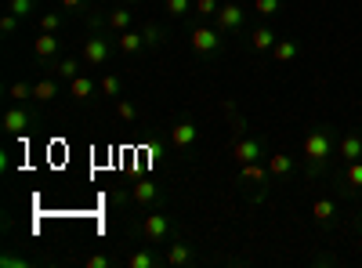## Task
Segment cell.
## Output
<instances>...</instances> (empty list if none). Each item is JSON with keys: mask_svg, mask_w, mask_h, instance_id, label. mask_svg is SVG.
<instances>
[{"mask_svg": "<svg viewBox=\"0 0 362 268\" xmlns=\"http://www.w3.org/2000/svg\"><path fill=\"white\" fill-rule=\"evenodd\" d=\"M243 178H247V182H268V171H261V167H257V160L254 163H243Z\"/></svg>", "mask_w": 362, "mask_h": 268, "instance_id": "obj_29", "label": "cell"}, {"mask_svg": "<svg viewBox=\"0 0 362 268\" xmlns=\"http://www.w3.org/2000/svg\"><path fill=\"white\" fill-rule=\"evenodd\" d=\"M69 95L76 101H87L90 95H95V80H90V76H73V80H69Z\"/></svg>", "mask_w": 362, "mask_h": 268, "instance_id": "obj_19", "label": "cell"}, {"mask_svg": "<svg viewBox=\"0 0 362 268\" xmlns=\"http://www.w3.org/2000/svg\"><path fill=\"white\" fill-rule=\"evenodd\" d=\"M333 156H337V131H333V127H312V134L304 138L308 178H319Z\"/></svg>", "mask_w": 362, "mask_h": 268, "instance_id": "obj_1", "label": "cell"}, {"mask_svg": "<svg viewBox=\"0 0 362 268\" xmlns=\"http://www.w3.org/2000/svg\"><path fill=\"white\" fill-rule=\"evenodd\" d=\"M160 40H163L160 25H145V44H160Z\"/></svg>", "mask_w": 362, "mask_h": 268, "instance_id": "obj_34", "label": "cell"}, {"mask_svg": "<svg viewBox=\"0 0 362 268\" xmlns=\"http://www.w3.org/2000/svg\"><path fill=\"white\" fill-rule=\"evenodd\" d=\"M163 258H167V265H171V268H189L192 261H196V258H192V247L185 243V239H178V243H171V250H167Z\"/></svg>", "mask_w": 362, "mask_h": 268, "instance_id": "obj_10", "label": "cell"}, {"mask_svg": "<svg viewBox=\"0 0 362 268\" xmlns=\"http://www.w3.org/2000/svg\"><path fill=\"white\" fill-rule=\"evenodd\" d=\"M58 4H62V8H66V11H73V8H84V4H87V0H58Z\"/></svg>", "mask_w": 362, "mask_h": 268, "instance_id": "obj_37", "label": "cell"}, {"mask_svg": "<svg viewBox=\"0 0 362 268\" xmlns=\"http://www.w3.org/2000/svg\"><path fill=\"white\" fill-rule=\"evenodd\" d=\"M51 69H55L62 80H73V76H80V58H62V62H55Z\"/></svg>", "mask_w": 362, "mask_h": 268, "instance_id": "obj_22", "label": "cell"}, {"mask_svg": "<svg viewBox=\"0 0 362 268\" xmlns=\"http://www.w3.org/2000/svg\"><path fill=\"white\" fill-rule=\"evenodd\" d=\"M127 4H134V0H127Z\"/></svg>", "mask_w": 362, "mask_h": 268, "instance_id": "obj_39", "label": "cell"}, {"mask_svg": "<svg viewBox=\"0 0 362 268\" xmlns=\"http://www.w3.org/2000/svg\"><path fill=\"white\" fill-rule=\"evenodd\" d=\"M268 174H272V178H287V174H293V156H287V152H276V156H268Z\"/></svg>", "mask_w": 362, "mask_h": 268, "instance_id": "obj_17", "label": "cell"}, {"mask_svg": "<svg viewBox=\"0 0 362 268\" xmlns=\"http://www.w3.org/2000/svg\"><path fill=\"white\" fill-rule=\"evenodd\" d=\"M25 265H29V261L19 258V254H8V258H4V268H25Z\"/></svg>", "mask_w": 362, "mask_h": 268, "instance_id": "obj_35", "label": "cell"}, {"mask_svg": "<svg viewBox=\"0 0 362 268\" xmlns=\"http://www.w3.org/2000/svg\"><path fill=\"white\" fill-rule=\"evenodd\" d=\"M87 268H109V258L106 254H95V258H87Z\"/></svg>", "mask_w": 362, "mask_h": 268, "instance_id": "obj_36", "label": "cell"}, {"mask_svg": "<svg viewBox=\"0 0 362 268\" xmlns=\"http://www.w3.org/2000/svg\"><path fill=\"white\" fill-rule=\"evenodd\" d=\"M8 95L15 98V101H25V98H33V87H29V84H11Z\"/></svg>", "mask_w": 362, "mask_h": 268, "instance_id": "obj_32", "label": "cell"}, {"mask_svg": "<svg viewBox=\"0 0 362 268\" xmlns=\"http://www.w3.org/2000/svg\"><path fill=\"white\" fill-rule=\"evenodd\" d=\"M341 185H344V193H348V196L359 193V188H362V160L344 163V178H341Z\"/></svg>", "mask_w": 362, "mask_h": 268, "instance_id": "obj_13", "label": "cell"}, {"mask_svg": "<svg viewBox=\"0 0 362 268\" xmlns=\"http://www.w3.org/2000/svg\"><path fill=\"white\" fill-rule=\"evenodd\" d=\"M101 95H106V98H120L123 95V80H120V76H101Z\"/></svg>", "mask_w": 362, "mask_h": 268, "instance_id": "obj_25", "label": "cell"}, {"mask_svg": "<svg viewBox=\"0 0 362 268\" xmlns=\"http://www.w3.org/2000/svg\"><path fill=\"white\" fill-rule=\"evenodd\" d=\"M167 232H171V218H167V214H149V218L141 221V236H145V243H163Z\"/></svg>", "mask_w": 362, "mask_h": 268, "instance_id": "obj_6", "label": "cell"}, {"mask_svg": "<svg viewBox=\"0 0 362 268\" xmlns=\"http://www.w3.org/2000/svg\"><path fill=\"white\" fill-rule=\"evenodd\" d=\"M33 51H36V58H40V62H55L58 58V36L55 33H40L33 40Z\"/></svg>", "mask_w": 362, "mask_h": 268, "instance_id": "obj_12", "label": "cell"}, {"mask_svg": "<svg viewBox=\"0 0 362 268\" xmlns=\"http://www.w3.org/2000/svg\"><path fill=\"white\" fill-rule=\"evenodd\" d=\"M243 22H247V11H243L239 4H221V8H217V15H214V25H217L221 33L243 29Z\"/></svg>", "mask_w": 362, "mask_h": 268, "instance_id": "obj_4", "label": "cell"}, {"mask_svg": "<svg viewBox=\"0 0 362 268\" xmlns=\"http://www.w3.org/2000/svg\"><path fill=\"white\" fill-rule=\"evenodd\" d=\"M232 156H236L239 163H254L265 156V142L261 138H239L236 145H232Z\"/></svg>", "mask_w": 362, "mask_h": 268, "instance_id": "obj_9", "label": "cell"}, {"mask_svg": "<svg viewBox=\"0 0 362 268\" xmlns=\"http://www.w3.org/2000/svg\"><path fill=\"white\" fill-rule=\"evenodd\" d=\"M0 123H4L8 134H25V131H29V123H33V112L25 109L22 101H15V106L4 112V120H0Z\"/></svg>", "mask_w": 362, "mask_h": 268, "instance_id": "obj_5", "label": "cell"}, {"mask_svg": "<svg viewBox=\"0 0 362 268\" xmlns=\"http://www.w3.org/2000/svg\"><path fill=\"white\" fill-rule=\"evenodd\" d=\"M19 22H22V19H19V15H11V11H8V15L0 19V33H4V36H15V33H19Z\"/></svg>", "mask_w": 362, "mask_h": 268, "instance_id": "obj_31", "label": "cell"}, {"mask_svg": "<svg viewBox=\"0 0 362 268\" xmlns=\"http://www.w3.org/2000/svg\"><path fill=\"white\" fill-rule=\"evenodd\" d=\"M359 228H362V218H359Z\"/></svg>", "mask_w": 362, "mask_h": 268, "instance_id": "obj_38", "label": "cell"}, {"mask_svg": "<svg viewBox=\"0 0 362 268\" xmlns=\"http://www.w3.org/2000/svg\"><path fill=\"white\" fill-rule=\"evenodd\" d=\"M80 58L87 62V66L101 69V66L109 62V36H101V33L87 36V40H84V47H80Z\"/></svg>", "mask_w": 362, "mask_h": 268, "instance_id": "obj_2", "label": "cell"}, {"mask_svg": "<svg viewBox=\"0 0 362 268\" xmlns=\"http://www.w3.org/2000/svg\"><path fill=\"white\" fill-rule=\"evenodd\" d=\"M116 44H120V51H123V55H138V51L145 47V33L127 29V33H120V36H116Z\"/></svg>", "mask_w": 362, "mask_h": 268, "instance_id": "obj_15", "label": "cell"}, {"mask_svg": "<svg viewBox=\"0 0 362 268\" xmlns=\"http://www.w3.org/2000/svg\"><path fill=\"white\" fill-rule=\"evenodd\" d=\"M33 4H36V0H8V11L25 22V19H29V11H33Z\"/></svg>", "mask_w": 362, "mask_h": 268, "instance_id": "obj_28", "label": "cell"}, {"mask_svg": "<svg viewBox=\"0 0 362 268\" xmlns=\"http://www.w3.org/2000/svg\"><path fill=\"white\" fill-rule=\"evenodd\" d=\"M40 29H44V33H58V29H62V15H58V11H47V15H40Z\"/></svg>", "mask_w": 362, "mask_h": 268, "instance_id": "obj_30", "label": "cell"}, {"mask_svg": "<svg viewBox=\"0 0 362 268\" xmlns=\"http://www.w3.org/2000/svg\"><path fill=\"white\" fill-rule=\"evenodd\" d=\"M127 265L131 268H156V265H167V258H156L152 250H138V254L127 258Z\"/></svg>", "mask_w": 362, "mask_h": 268, "instance_id": "obj_21", "label": "cell"}, {"mask_svg": "<svg viewBox=\"0 0 362 268\" xmlns=\"http://www.w3.org/2000/svg\"><path fill=\"white\" fill-rule=\"evenodd\" d=\"M196 138H200V131H196V123H192V120H181V123L171 127V145L178 152H189L192 145H196Z\"/></svg>", "mask_w": 362, "mask_h": 268, "instance_id": "obj_8", "label": "cell"}, {"mask_svg": "<svg viewBox=\"0 0 362 268\" xmlns=\"http://www.w3.org/2000/svg\"><path fill=\"white\" fill-rule=\"evenodd\" d=\"M279 11H282V0H254V15H261V19H272Z\"/></svg>", "mask_w": 362, "mask_h": 268, "instance_id": "obj_24", "label": "cell"}, {"mask_svg": "<svg viewBox=\"0 0 362 268\" xmlns=\"http://www.w3.org/2000/svg\"><path fill=\"white\" fill-rule=\"evenodd\" d=\"M131 22H134V11H131V8H127V4H120V8H112V11H109V15H106V25H109V29H112V33H127V29H131Z\"/></svg>", "mask_w": 362, "mask_h": 268, "instance_id": "obj_11", "label": "cell"}, {"mask_svg": "<svg viewBox=\"0 0 362 268\" xmlns=\"http://www.w3.org/2000/svg\"><path fill=\"white\" fill-rule=\"evenodd\" d=\"M58 98V84L51 80V76H44V80L33 84V101H40V106H47V101Z\"/></svg>", "mask_w": 362, "mask_h": 268, "instance_id": "obj_14", "label": "cell"}, {"mask_svg": "<svg viewBox=\"0 0 362 268\" xmlns=\"http://www.w3.org/2000/svg\"><path fill=\"white\" fill-rule=\"evenodd\" d=\"M221 29L217 25H200V29H192V51L196 55H214L217 47H221Z\"/></svg>", "mask_w": 362, "mask_h": 268, "instance_id": "obj_3", "label": "cell"}, {"mask_svg": "<svg viewBox=\"0 0 362 268\" xmlns=\"http://www.w3.org/2000/svg\"><path fill=\"white\" fill-rule=\"evenodd\" d=\"M337 156H341V163H355V160H362V131H359V127L337 138Z\"/></svg>", "mask_w": 362, "mask_h": 268, "instance_id": "obj_7", "label": "cell"}, {"mask_svg": "<svg viewBox=\"0 0 362 268\" xmlns=\"http://www.w3.org/2000/svg\"><path fill=\"white\" fill-rule=\"evenodd\" d=\"M131 196H134V203H141V207H149V203H156V196H160V188L149 182V178H141V182L131 188Z\"/></svg>", "mask_w": 362, "mask_h": 268, "instance_id": "obj_16", "label": "cell"}, {"mask_svg": "<svg viewBox=\"0 0 362 268\" xmlns=\"http://www.w3.org/2000/svg\"><path fill=\"white\" fill-rule=\"evenodd\" d=\"M333 214H337V203H333V199H315L312 203V218L315 221H330Z\"/></svg>", "mask_w": 362, "mask_h": 268, "instance_id": "obj_23", "label": "cell"}, {"mask_svg": "<svg viewBox=\"0 0 362 268\" xmlns=\"http://www.w3.org/2000/svg\"><path fill=\"white\" fill-rule=\"evenodd\" d=\"M297 55H301V47H297V40H276V47H272V58H276V62H282V66H287V62H293Z\"/></svg>", "mask_w": 362, "mask_h": 268, "instance_id": "obj_20", "label": "cell"}, {"mask_svg": "<svg viewBox=\"0 0 362 268\" xmlns=\"http://www.w3.org/2000/svg\"><path fill=\"white\" fill-rule=\"evenodd\" d=\"M276 40H279V36L272 33L268 25H257V29L250 33V47L254 51H272V47H276Z\"/></svg>", "mask_w": 362, "mask_h": 268, "instance_id": "obj_18", "label": "cell"}, {"mask_svg": "<svg viewBox=\"0 0 362 268\" xmlns=\"http://www.w3.org/2000/svg\"><path fill=\"white\" fill-rule=\"evenodd\" d=\"M116 112H120V120H123V123H134V120H138L134 101H127V98H116Z\"/></svg>", "mask_w": 362, "mask_h": 268, "instance_id": "obj_27", "label": "cell"}, {"mask_svg": "<svg viewBox=\"0 0 362 268\" xmlns=\"http://www.w3.org/2000/svg\"><path fill=\"white\" fill-rule=\"evenodd\" d=\"M192 8H196V15H217V8H221V4H217V0H196V4H192Z\"/></svg>", "mask_w": 362, "mask_h": 268, "instance_id": "obj_33", "label": "cell"}, {"mask_svg": "<svg viewBox=\"0 0 362 268\" xmlns=\"http://www.w3.org/2000/svg\"><path fill=\"white\" fill-rule=\"evenodd\" d=\"M192 4H196V0H163V8H167V15H171V19L189 15V11H192Z\"/></svg>", "mask_w": 362, "mask_h": 268, "instance_id": "obj_26", "label": "cell"}]
</instances>
